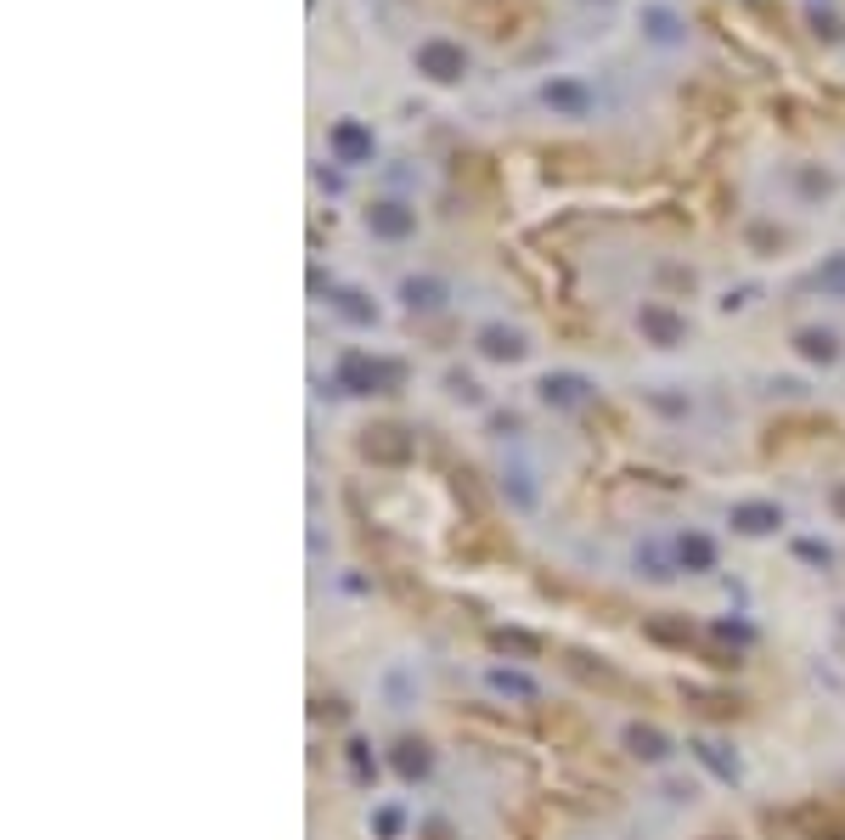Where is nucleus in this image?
I'll list each match as a JSON object with an SVG mask.
<instances>
[{"label":"nucleus","instance_id":"f257e3e1","mask_svg":"<svg viewBox=\"0 0 845 840\" xmlns=\"http://www.w3.org/2000/svg\"><path fill=\"white\" fill-rule=\"evenodd\" d=\"M418 73H428L434 85H456L468 73V51L456 40H423L418 45Z\"/></svg>","mask_w":845,"mask_h":840},{"label":"nucleus","instance_id":"f03ea898","mask_svg":"<svg viewBox=\"0 0 845 840\" xmlns=\"http://www.w3.org/2000/svg\"><path fill=\"white\" fill-rule=\"evenodd\" d=\"M789 829L801 840H845V806H829V801H801L789 812Z\"/></svg>","mask_w":845,"mask_h":840},{"label":"nucleus","instance_id":"7ed1b4c3","mask_svg":"<svg viewBox=\"0 0 845 840\" xmlns=\"http://www.w3.org/2000/svg\"><path fill=\"white\" fill-rule=\"evenodd\" d=\"M327 141H332V152H339V164H367L372 159V130L355 124V119H339Z\"/></svg>","mask_w":845,"mask_h":840},{"label":"nucleus","instance_id":"20e7f679","mask_svg":"<svg viewBox=\"0 0 845 840\" xmlns=\"http://www.w3.org/2000/svg\"><path fill=\"white\" fill-rule=\"evenodd\" d=\"M361 451L372 457V463H406V457H412V440H406V429H395V423H378V429H367Z\"/></svg>","mask_w":845,"mask_h":840},{"label":"nucleus","instance_id":"39448f33","mask_svg":"<svg viewBox=\"0 0 845 840\" xmlns=\"http://www.w3.org/2000/svg\"><path fill=\"white\" fill-rule=\"evenodd\" d=\"M339 378L350 384V395H372V390H383V384L395 378V367H383V362H367V355H344Z\"/></svg>","mask_w":845,"mask_h":840},{"label":"nucleus","instance_id":"423d86ee","mask_svg":"<svg viewBox=\"0 0 845 840\" xmlns=\"http://www.w3.org/2000/svg\"><path fill=\"white\" fill-rule=\"evenodd\" d=\"M367 226H372V237H412V226H418V215L406 209V203H372L367 209Z\"/></svg>","mask_w":845,"mask_h":840},{"label":"nucleus","instance_id":"0eeeda50","mask_svg":"<svg viewBox=\"0 0 845 840\" xmlns=\"http://www.w3.org/2000/svg\"><path fill=\"white\" fill-rule=\"evenodd\" d=\"M637 322H643V333H648L654 344H665V350L682 344V333H687V322H682L677 311H665V304H643V316H637Z\"/></svg>","mask_w":845,"mask_h":840},{"label":"nucleus","instance_id":"6e6552de","mask_svg":"<svg viewBox=\"0 0 845 840\" xmlns=\"http://www.w3.org/2000/svg\"><path fill=\"white\" fill-rule=\"evenodd\" d=\"M542 96H547V108H552V113H570V119H581L586 108H592V91L575 85V80H547Z\"/></svg>","mask_w":845,"mask_h":840},{"label":"nucleus","instance_id":"1a4fd4ad","mask_svg":"<svg viewBox=\"0 0 845 840\" xmlns=\"http://www.w3.org/2000/svg\"><path fill=\"white\" fill-rule=\"evenodd\" d=\"M479 350L491 355V362H519V355H524V339L514 333V327H496V322H491V327H479Z\"/></svg>","mask_w":845,"mask_h":840},{"label":"nucleus","instance_id":"9d476101","mask_svg":"<svg viewBox=\"0 0 845 840\" xmlns=\"http://www.w3.org/2000/svg\"><path fill=\"white\" fill-rule=\"evenodd\" d=\"M733 525L744 530V536H761V530L783 525V514H778L773 502H738V507H733Z\"/></svg>","mask_w":845,"mask_h":840},{"label":"nucleus","instance_id":"9b49d317","mask_svg":"<svg viewBox=\"0 0 845 840\" xmlns=\"http://www.w3.org/2000/svg\"><path fill=\"white\" fill-rule=\"evenodd\" d=\"M542 395L552 406H575V401H586V378L581 372H547L542 378Z\"/></svg>","mask_w":845,"mask_h":840},{"label":"nucleus","instance_id":"f8f14e48","mask_svg":"<svg viewBox=\"0 0 845 840\" xmlns=\"http://www.w3.org/2000/svg\"><path fill=\"white\" fill-rule=\"evenodd\" d=\"M795 350L806 355V362H834V355H840V344H834L829 327H801V333H795Z\"/></svg>","mask_w":845,"mask_h":840},{"label":"nucleus","instance_id":"ddd939ff","mask_svg":"<svg viewBox=\"0 0 845 840\" xmlns=\"http://www.w3.org/2000/svg\"><path fill=\"white\" fill-rule=\"evenodd\" d=\"M626 750H631V756H643V761H659V756L671 750V745H665V733H659V728H643V722H631V728H626Z\"/></svg>","mask_w":845,"mask_h":840},{"label":"nucleus","instance_id":"4468645a","mask_svg":"<svg viewBox=\"0 0 845 840\" xmlns=\"http://www.w3.org/2000/svg\"><path fill=\"white\" fill-rule=\"evenodd\" d=\"M400 299L412 304V311H434V304L446 299V288H440V283H428V276H406V288H400Z\"/></svg>","mask_w":845,"mask_h":840},{"label":"nucleus","instance_id":"2eb2a0df","mask_svg":"<svg viewBox=\"0 0 845 840\" xmlns=\"http://www.w3.org/2000/svg\"><path fill=\"white\" fill-rule=\"evenodd\" d=\"M643 29H648V34H654L659 45H671V40H682V23H677L671 12H659V6H648V12H643Z\"/></svg>","mask_w":845,"mask_h":840},{"label":"nucleus","instance_id":"dca6fc26","mask_svg":"<svg viewBox=\"0 0 845 840\" xmlns=\"http://www.w3.org/2000/svg\"><path fill=\"white\" fill-rule=\"evenodd\" d=\"M817 283H823V294L845 299V254H829V260H823V271H817Z\"/></svg>","mask_w":845,"mask_h":840},{"label":"nucleus","instance_id":"f3484780","mask_svg":"<svg viewBox=\"0 0 845 840\" xmlns=\"http://www.w3.org/2000/svg\"><path fill=\"white\" fill-rule=\"evenodd\" d=\"M710 558H715V553H710L705 536H687V542H682V565H687V570H710Z\"/></svg>","mask_w":845,"mask_h":840},{"label":"nucleus","instance_id":"a211bd4d","mask_svg":"<svg viewBox=\"0 0 845 840\" xmlns=\"http://www.w3.org/2000/svg\"><path fill=\"white\" fill-rule=\"evenodd\" d=\"M395 768H400L406 778H418V773L428 768V756H423V745H412V739H406V745H400V756H395Z\"/></svg>","mask_w":845,"mask_h":840},{"label":"nucleus","instance_id":"6ab92c4d","mask_svg":"<svg viewBox=\"0 0 845 840\" xmlns=\"http://www.w3.org/2000/svg\"><path fill=\"white\" fill-rule=\"evenodd\" d=\"M496 649H514V654H535L542 643H535V638H524V632H496Z\"/></svg>","mask_w":845,"mask_h":840},{"label":"nucleus","instance_id":"aec40b11","mask_svg":"<svg viewBox=\"0 0 845 840\" xmlns=\"http://www.w3.org/2000/svg\"><path fill=\"white\" fill-rule=\"evenodd\" d=\"M339 311L350 322H372V304H361V294H339Z\"/></svg>","mask_w":845,"mask_h":840},{"label":"nucleus","instance_id":"412c9836","mask_svg":"<svg viewBox=\"0 0 845 840\" xmlns=\"http://www.w3.org/2000/svg\"><path fill=\"white\" fill-rule=\"evenodd\" d=\"M811 29H817V34H823V40H840V34H845V29H840V17H834V12H811Z\"/></svg>","mask_w":845,"mask_h":840},{"label":"nucleus","instance_id":"4be33fe9","mask_svg":"<svg viewBox=\"0 0 845 840\" xmlns=\"http://www.w3.org/2000/svg\"><path fill=\"white\" fill-rule=\"evenodd\" d=\"M496 689H502V694H519V700H530V682H524V677H507V671H496Z\"/></svg>","mask_w":845,"mask_h":840},{"label":"nucleus","instance_id":"5701e85b","mask_svg":"<svg viewBox=\"0 0 845 840\" xmlns=\"http://www.w3.org/2000/svg\"><path fill=\"white\" fill-rule=\"evenodd\" d=\"M834 514L845 519V486H834Z\"/></svg>","mask_w":845,"mask_h":840}]
</instances>
